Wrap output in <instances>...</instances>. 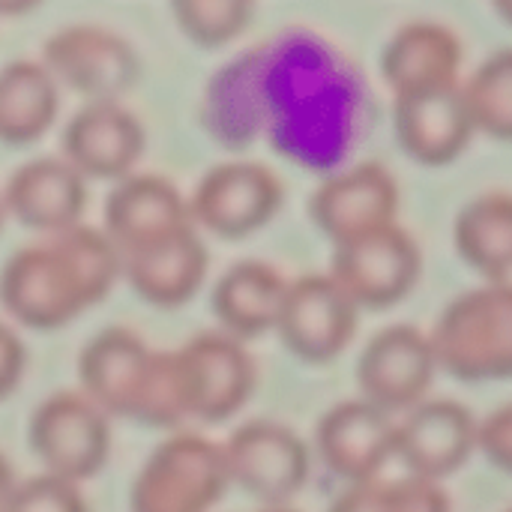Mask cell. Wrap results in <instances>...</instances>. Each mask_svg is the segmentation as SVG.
<instances>
[{
    "label": "cell",
    "instance_id": "cell-1",
    "mask_svg": "<svg viewBox=\"0 0 512 512\" xmlns=\"http://www.w3.org/2000/svg\"><path fill=\"white\" fill-rule=\"evenodd\" d=\"M225 75L213 81V93L243 96L240 111L231 114V126L258 123L267 111L273 141L300 153H324L330 144H342L336 132L354 120V87L351 75L339 66L327 45L315 42H273L258 45L240 57Z\"/></svg>",
    "mask_w": 512,
    "mask_h": 512
},
{
    "label": "cell",
    "instance_id": "cell-2",
    "mask_svg": "<svg viewBox=\"0 0 512 512\" xmlns=\"http://www.w3.org/2000/svg\"><path fill=\"white\" fill-rule=\"evenodd\" d=\"M117 276L120 255L105 231L75 225L18 249L3 264L0 303L33 330H54L99 303Z\"/></svg>",
    "mask_w": 512,
    "mask_h": 512
},
{
    "label": "cell",
    "instance_id": "cell-3",
    "mask_svg": "<svg viewBox=\"0 0 512 512\" xmlns=\"http://www.w3.org/2000/svg\"><path fill=\"white\" fill-rule=\"evenodd\" d=\"M438 366L462 381L512 375V282L459 294L429 333Z\"/></svg>",
    "mask_w": 512,
    "mask_h": 512
},
{
    "label": "cell",
    "instance_id": "cell-4",
    "mask_svg": "<svg viewBox=\"0 0 512 512\" xmlns=\"http://www.w3.org/2000/svg\"><path fill=\"white\" fill-rule=\"evenodd\" d=\"M222 444L204 435L162 441L132 483V512H210L228 489Z\"/></svg>",
    "mask_w": 512,
    "mask_h": 512
},
{
    "label": "cell",
    "instance_id": "cell-5",
    "mask_svg": "<svg viewBox=\"0 0 512 512\" xmlns=\"http://www.w3.org/2000/svg\"><path fill=\"white\" fill-rule=\"evenodd\" d=\"M30 447L45 465V474L69 483L87 480L108 459V414L84 393L60 390L36 405L30 417Z\"/></svg>",
    "mask_w": 512,
    "mask_h": 512
},
{
    "label": "cell",
    "instance_id": "cell-6",
    "mask_svg": "<svg viewBox=\"0 0 512 512\" xmlns=\"http://www.w3.org/2000/svg\"><path fill=\"white\" fill-rule=\"evenodd\" d=\"M420 276V249L402 225H384L333 246L330 279L360 306H390L402 300Z\"/></svg>",
    "mask_w": 512,
    "mask_h": 512
},
{
    "label": "cell",
    "instance_id": "cell-7",
    "mask_svg": "<svg viewBox=\"0 0 512 512\" xmlns=\"http://www.w3.org/2000/svg\"><path fill=\"white\" fill-rule=\"evenodd\" d=\"M42 66L90 102H117L138 78L135 48L102 24H69L42 45Z\"/></svg>",
    "mask_w": 512,
    "mask_h": 512
},
{
    "label": "cell",
    "instance_id": "cell-8",
    "mask_svg": "<svg viewBox=\"0 0 512 512\" xmlns=\"http://www.w3.org/2000/svg\"><path fill=\"white\" fill-rule=\"evenodd\" d=\"M282 195V180L267 165L222 162L198 180L189 216L219 237H243L276 216Z\"/></svg>",
    "mask_w": 512,
    "mask_h": 512
},
{
    "label": "cell",
    "instance_id": "cell-9",
    "mask_svg": "<svg viewBox=\"0 0 512 512\" xmlns=\"http://www.w3.org/2000/svg\"><path fill=\"white\" fill-rule=\"evenodd\" d=\"M435 369L438 360L429 333L414 324H390L366 342L357 363V384L363 399L384 414H408L423 402Z\"/></svg>",
    "mask_w": 512,
    "mask_h": 512
},
{
    "label": "cell",
    "instance_id": "cell-10",
    "mask_svg": "<svg viewBox=\"0 0 512 512\" xmlns=\"http://www.w3.org/2000/svg\"><path fill=\"white\" fill-rule=\"evenodd\" d=\"M222 453L228 480L273 507L297 495L309 477V447L294 429L273 420L243 423L222 444Z\"/></svg>",
    "mask_w": 512,
    "mask_h": 512
},
{
    "label": "cell",
    "instance_id": "cell-11",
    "mask_svg": "<svg viewBox=\"0 0 512 512\" xmlns=\"http://www.w3.org/2000/svg\"><path fill=\"white\" fill-rule=\"evenodd\" d=\"M357 312L360 309L330 279V273H309L288 282L276 330L297 357L327 363L351 342Z\"/></svg>",
    "mask_w": 512,
    "mask_h": 512
},
{
    "label": "cell",
    "instance_id": "cell-12",
    "mask_svg": "<svg viewBox=\"0 0 512 512\" xmlns=\"http://www.w3.org/2000/svg\"><path fill=\"white\" fill-rule=\"evenodd\" d=\"M399 186L381 162H360L330 174L309 198L315 225L333 246L396 222Z\"/></svg>",
    "mask_w": 512,
    "mask_h": 512
},
{
    "label": "cell",
    "instance_id": "cell-13",
    "mask_svg": "<svg viewBox=\"0 0 512 512\" xmlns=\"http://www.w3.org/2000/svg\"><path fill=\"white\" fill-rule=\"evenodd\" d=\"M177 360L186 378L192 417L204 423L228 420L255 390V360L243 342L225 330L192 336L177 348Z\"/></svg>",
    "mask_w": 512,
    "mask_h": 512
},
{
    "label": "cell",
    "instance_id": "cell-14",
    "mask_svg": "<svg viewBox=\"0 0 512 512\" xmlns=\"http://www.w3.org/2000/svg\"><path fill=\"white\" fill-rule=\"evenodd\" d=\"M315 447L348 486L369 483L396 453V423L366 399H345L318 420Z\"/></svg>",
    "mask_w": 512,
    "mask_h": 512
},
{
    "label": "cell",
    "instance_id": "cell-15",
    "mask_svg": "<svg viewBox=\"0 0 512 512\" xmlns=\"http://www.w3.org/2000/svg\"><path fill=\"white\" fill-rule=\"evenodd\" d=\"M477 447V420L456 399H423L396 426V453L411 477L444 480Z\"/></svg>",
    "mask_w": 512,
    "mask_h": 512
},
{
    "label": "cell",
    "instance_id": "cell-16",
    "mask_svg": "<svg viewBox=\"0 0 512 512\" xmlns=\"http://www.w3.org/2000/svg\"><path fill=\"white\" fill-rule=\"evenodd\" d=\"M144 153V126L117 102H87L63 129V159L84 177L123 180Z\"/></svg>",
    "mask_w": 512,
    "mask_h": 512
},
{
    "label": "cell",
    "instance_id": "cell-17",
    "mask_svg": "<svg viewBox=\"0 0 512 512\" xmlns=\"http://www.w3.org/2000/svg\"><path fill=\"white\" fill-rule=\"evenodd\" d=\"M393 117L405 153L426 165L453 162L477 132L462 84L399 93Z\"/></svg>",
    "mask_w": 512,
    "mask_h": 512
},
{
    "label": "cell",
    "instance_id": "cell-18",
    "mask_svg": "<svg viewBox=\"0 0 512 512\" xmlns=\"http://www.w3.org/2000/svg\"><path fill=\"white\" fill-rule=\"evenodd\" d=\"M87 177L72 168L63 156H39L18 165L0 198L3 210L12 213L21 225L57 234L81 225V213L87 204Z\"/></svg>",
    "mask_w": 512,
    "mask_h": 512
},
{
    "label": "cell",
    "instance_id": "cell-19",
    "mask_svg": "<svg viewBox=\"0 0 512 512\" xmlns=\"http://www.w3.org/2000/svg\"><path fill=\"white\" fill-rule=\"evenodd\" d=\"M192 225L189 204L180 189L159 174H129L117 180L105 201V237L117 255L150 246Z\"/></svg>",
    "mask_w": 512,
    "mask_h": 512
},
{
    "label": "cell",
    "instance_id": "cell-20",
    "mask_svg": "<svg viewBox=\"0 0 512 512\" xmlns=\"http://www.w3.org/2000/svg\"><path fill=\"white\" fill-rule=\"evenodd\" d=\"M153 351L144 339L126 327H108L96 333L81 357L78 378L84 384V396L93 399L108 417H138L147 375H150Z\"/></svg>",
    "mask_w": 512,
    "mask_h": 512
},
{
    "label": "cell",
    "instance_id": "cell-21",
    "mask_svg": "<svg viewBox=\"0 0 512 512\" xmlns=\"http://www.w3.org/2000/svg\"><path fill=\"white\" fill-rule=\"evenodd\" d=\"M120 273L147 303L180 306L207 276V246L195 225H186L150 246L120 255Z\"/></svg>",
    "mask_w": 512,
    "mask_h": 512
},
{
    "label": "cell",
    "instance_id": "cell-22",
    "mask_svg": "<svg viewBox=\"0 0 512 512\" xmlns=\"http://www.w3.org/2000/svg\"><path fill=\"white\" fill-rule=\"evenodd\" d=\"M462 45L456 33L438 21H408L384 45L381 72L399 93L459 84Z\"/></svg>",
    "mask_w": 512,
    "mask_h": 512
},
{
    "label": "cell",
    "instance_id": "cell-23",
    "mask_svg": "<svg viewBox=\"0 0 512 512\" xmlns=\"http://www.w3.org/2000/svg\"><path fill=\"white\" fill-rule=\"evenodd\" d=\"M288 279L267 261H237L231 264L213 288V312L225 333L234 339H249L273 330L282 312Z\"/></svg>",
    "mask_w": 512,
    "mask_h": 512
},
{
    "label": "cell",
    "instance_id": "cell-24",
    "mask_svg": "<svg viewBox=\"0 0 512 512\" xmlns=\"http://www.w3.org/2000/svg\"><path fill=\"white\" fill-rule=\"evenodd\" d=\"M57 108V78L42 60H12L0 69V141L30 144L42 138Z\"/></svg>",
    "mask_w": 512,
    "mask_h": 512
},
{
    "label": "cell",
    "instance_id": "cell-25",
    "mask_svg": "<svg viewBox=\"0 0 512 512\" xmlns=\"http://www.w3.org/2000/svg\"><path fill=\"white\" fill-rule=\"evenodd\" d=\"M456 249L489 282H507L512 273V192H483L456 216Z\"/></svg>",
    "mask_w": 512,
    "mask_h": 512
},
{
    "label": "cell",
    "instance_id": "cell-26",
    "mask_svg": "<svg viewBox=\"0 0 512 512\" xmlns=\"http://www.w3.org/2000/svg\"><path fill=\"white\" fill-rule=\"evenodd\" d=\"M327 512H450L447 492L420 477L402 480H369L348 486Z\"/></svg>",
    "mask_w": 512,
    "mask_h": 512
},
{
    "label": "cell",
    "instance_id": "cell-27",
    "mask_svg": "<svg viewBox=\"0 0 512 512\" xmlns=\"http://www.w3.org/2000/svg\"><path fill=\"white\" fill-rule=\"evenodd\" d=\"M462 90L474 129L512 138V45L492 51Z\"/></svg>",
    "mask_w": 512,
    "mask_h": 512
},
{
    "label": "cell",
    "instance_id": "cell-28",
    "mask_svg": "<svg viewBox=\"0 0 512 512\" xmlns=\"http://www.w3.org/2000/svg\"><path fill=\"white\" fill-rule=\"evenodd\" d=\"M186 417H192V408L177 351H153L144 399L135 420L147 426H180Z\"/></svg>",
    "mask_w": 512,
    "mask_h": 512
},
{
    "label": "cell",
    "instance_id": "cell-29",
    "mask_svg": "<svg viewBox=\"0 0 512 512\" xmlns=\"http://www.w3.org/2000/svg\"><path fill=\"white\" fill-rule=\"evenodd\" d=\"M171 12L180 30L198 45L231 42L252 18V3L246 0H177Z\"/></svg>",
    "mask_w": 512,
    "mask_h": 512
},
{
    "label": "cell",
    "instance_id": "cell-30",
    "mask_svg": "<svg viewBox=\"0 0 512 512\" xmlns=\"http://www.w3.org/2000/svg\"><path fill=\"white\" fill-rule=\"evenodd\" d=\"M3 512H87L78 483L60 480L54 474H36L15 483Z\"/></svg>",
    "mask_w": 512,
    "mask_h": 512
},
{
    "label": "cell",
    "instance_id": "cell-31",
    "mask_svg": "<svg viewBox=\"0 0 512 512\" xmlns=\"http://www.w3.org/2000/svg\"><path fill=\"white\" fill-rule=\"evenodd\" d=\"M477 450H483L492 465L512 474V402L477 423Z\"/></svg>",
    "mask_w": 512,
    "mask_h": 512
},
{
    "label": "cell",
    "instance_id": "cell-32",
    "mask_svg": "<svg viewBox=\"0 0 512 512\" xmlns=\"http://www.w3.org/2000/svg\"><path fill=\"white\" fill-rule=\"evenodd\" d=\"M24 360H27V351H24V342L18 339V333L0 321V399L9 396L24 372Z\"/></svg>",
    "mask_w": 512,
    "mask_h": 512
},
{
    "label": "cell",
    "instance_id": "cell-33",
    "mask_svg": "<svg viewBox=\"0 0 512 512\" xmlns=\"http://www.w3.org/2000/svg\"><path fill=\"white\" fill-rule=\"evenodd\" d=\"M15 489V477H12V465L6 462V456L0 453V512L6 510V501Z\"/></svg>",
    "mask_w": 512,
    "mask_h": 512
},
{
    "label": "cell",
    "instance_id": "cell-34",
    "mask_svg": "<svg viewBox=\"0 0 512 512\" xmlns=\"http://www.w3.org/2000/svg\"><path fill=\"white\" fill-rule=\"evenodd\" d=\"M495 12L501 15V18H507L512 24V0H501V3H495Z\"/></svg>",
    "mask_w": 512,
    "mask_h": 512
},
{
    "label": "cell",
    "instance_id": "cell-35",
    "mask_svg": "<svg viewBox=\"0 0 512 512\" xmlns=\"http://www.w3.org/2000/svg\"><path fill=\"white\" fill-rule=\"evenodd\" d=\"M261 512H297V510H288V507H267V510Z\"/></svg>",
    "mask_w": 512,
    "mask_h": 512
},
{
    "label": "cell",
    "instance_id": "cell-36",
    "mask_svg": "<svg viewBox=\"0 0 512 512\" xmlns=\"http://www.w3.org/2000/svg\"><path fill=\"white\" fill-rule=\"evenodd\" d=\"M3 216H6V210H3V198H0V225H3Z\"/></svg>",
    "mask_w": 512,
    "mask_h": 512
},
{
    "label": "cell",
    "instance_id": "cell-37",
    "mask_svg": "<svg viewBox=\"0 0 512 512\" xmlns=\"http://www.w3.org/2000/svg\"><path fill=\"white\" fill-rule=\"evenodd\" d=\"M507 512H512V510H507Z\"/></svg>",
    "mask_w": 512,
    "mask_h": 512
}]
</instances>
